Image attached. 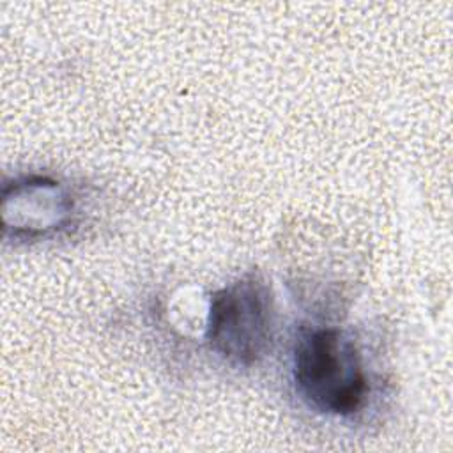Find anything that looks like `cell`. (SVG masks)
<instances>
[{"instance_id": "3957f363", "label": "cell", "mask_w": 453, "mask_h": 453, "mask_svg": "<svg viewBox=\"0 0 453 453\" xmlns=\"http://www.w3.org/2000/svg\"><path fill=\"white\" fill-rule=\"evenodd\" d=\"M2 211L5 230L14 237H37L69 225L74 203L58 180L32 175L5 188Z\"/></svg>"}, {"instance_id": "6da1fadb", "label": "cell", "mask_w": 453, "mask_h": 453, "mask_svg": "<svg viewBox=\"0 0 453 453\" xmlns=\"http://www.w3.org/2000/svg\"><path fill=\"white\" fill-rule=\"evenodd\" d=\"M294 382L320 412H356L366 395V375L354 340L338 327L303 331L294 349Z\"/></svg>"}, {"instance_id": "7a4b0ae2", "label": "cell", "mask_w": 453, "mask_h": 453, "mask_svg": "<svg viewBox=\"0 0 453 453\" xmlns=\"http://www.w3.org/2000/svg\"><path fill=\"white\" fill-rule=\"evenodd\" d=\"M273 327V296L258 274H246L211 296L205 336L230 365L258 363L269 350Z\"/></svg>"}]
</instances>
